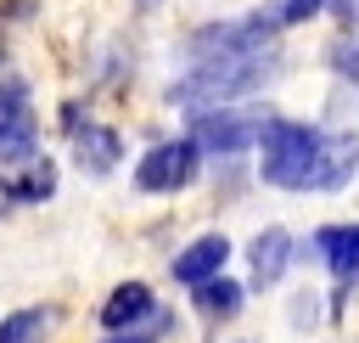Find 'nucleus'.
<instances>
[{"label":"nucleus","instance_id":"f257e3e1","mask_svg":"<svg viewBox=\"0 0 359 343\" xmlns=\"http://www.w3.org/2000/svg\"><path fill=\"white\" fill-rule=\"evenodd\" d=\"M258 174L280 191H342L359 174V135H325L297 118H264Z\"/></svg>","mask_w":359,"mask_h":343},{"label":"nucleus","instance_id":"f03ea898","mask_svg":"<svg viewBox=\"0 0 359 343\" xmlns=\"http://www.w3.org/2000/svg\"><path fill=\"white\" fill-rule=\"evenodd\" d=\"M275 73H280V45H275V51H241V56H202V62H191L185 79L168 84V101H174V107H191V112L224 107V101H236V96L264 90Z\"/></svg>","mask_w":359,"mask_h":343},{"label":"nucleus","instance_id":"7ed1b4c3","mask_svg":"<svg viewBox=\"0 0 359 343\" xmlns=\"http://www.w3.org/2000/svg\"><path fill=\"white\" fill-rule=\"evenodd\" d=\"M258 129H264V112H247V107H202V112H191V146L196 152H219V157H230V152H241V146H252L258 141Z\"/></svg>","mask_w":359,"mask_h":343},{"label":"nucleus","instance_id":"20e7f679","mask_svg":"<svg viewBox=\"0 0 359 343\" xmlns=\"http://www.w3.org/2000/svg\"><path fill=\"white\" fill-rule=\"evenodd\" d=\"M39 152V124L28 101V79L0 73V163H28Z\"/></svg>","mask_w":359,"mask_h":343},{"label":"nucleus","instance_id":"39448f33","mask_svg":"<svg viewBox=\"0 0 359 343\" xmlns=\"http://www.w3.org/2000/svg\"><path fill=\"white\" fill-rule=\"evenodd\" d=\"M196 163H202V152L191 141H163L135 163V186L140 191H185L196 180Z\"/></svg>","mask_w":359,"mask_h":343},{"label":"nucleus","instance_id":"423d86ee","mask_svg":"<svg viewBox=\"0 0 359 343\" xmlns=\"http://www.w3.org/2000/svg\"><path fill=\"white\" fill-rule=\"evenodd\" d=\"M73 157H79V169H90V174H112L118 169V157H123V135L112 129V124H79L73 129Z\"/></svg>","mask_w":359,"mask_h":343},{"label":"nucleus","instance_id":"0eeeda50","mask_svg":"<svg viewBox=\"0 0 359 343\" xmlns=\"http://www.w3.org/2000/svg\"><path fill=\"white\" fill-rule=\"evenodd\" d=\"M224 259H230V242L219 236V231H208V236H196L185 253H174V281H185V287H196V281H208V276H219L224 270Z\"/></svg>","mask_w":359,"mask_h":343},{"label":"nucleus","instance_id":"6e6552de","mask_svg":"<svg viewBox=\"0 0 359 343\" xmlns=\"http://www.w3.org/2000/svg\"><path fill=\"white\" fill-rule=\"evenodd\" d=\"M146 315H151V287H146V281H123V287H112V298L101 304V326H107V332H135Z\"/></svg>","mask_w":359,"mask_h":343},{"label":"nucleus","instance_id":"1a4fd4ad","mask_svg":"<svg viewBox=\"0 0 359 343\" xmlns=\"http://www.w3.org/2000/svg\"><path fill=\"white\" fill-rule=\"evenodd\" d=\"M314 253L331 264L337 281H353L359 276V225H325V231H314Z\"/></svg>","mask_w":359,"mask_h":343},{"label":"nucleus","instance_id":"9d476101","mask_svg":"<svg viewBox=\"0 0 359 343\" xmlns=\"http://www.w3.org/2000/svg\"><path fill=\"white\" fill-rule=\"evenodd\" d=\"M50 191H56V163L39 157V152L22 163L17 180H0V197H6V202H45Z\"/></svg>","mask_w":359,"mask_h":343},{"label":"nucleus","instance_id":"9b49d317","mask_svg":"<svg viewBox=\"0 0 359 343\" xmlns=\"http://www.w3.org/2000/svg\"><path fill=\"white\" fill-rule=\"evenodd\" d=\"M286 264H292V236L280 225L258 231V242H252V276H258V287H275L286 276Z\"/></svg>","mask_w":359,"mask_h":343},{"label":"nucleus","instance_id":"f8f14e48","mask_svg":"<svg viewBox=\"0 0 359 343\" xmlns=\"http://www.w3.org/2000/svg\"><path fill=\"white\" fill-rule=\"evenodd\" d=\"M196 309L213 315V321H230L241 309V287L230 276H208V281H196Z\"/></svg>","mask_w":359,"mask_h":343},{"label":"nucleus","instance_id":"ddd939ff","mask_svg":"<svg viewBox=\"0 0 359 343\" xmlns=\"http://www.w3.org/2000/svg\"><path fill=\"white\" fill-rule=\"evenodd\" d=\"M50 332V309H17L0 321V343H45Z\"/></svg>","mask_w":359,"mask_h":343},{"label":"nucleus","instance_id":"4468645a","mask_svg":"<svg viewBox=\"0 0 359 343\" xmlns=\"http://www.w3.org/2000/svg\"><path fill=\"white\" fill-rule=\"evenodd\" d=\"M331 67H337L348 84H359V34H348V39L331 45Z\"/></svg>","mask_w":359,"mask_h":343},{"label":"nucleus","instance_id":"2eb2a0df","mask_svg":"<svg viewBox=\"0 0 359 343\" xmlns=\"http://www.w3.org/2000/svg\"><path fill=\"white\" fill-rule=\"evenodd\" d=\"M320 6H325V0H286L275 17H280V28H286V22H303V17H314Z\"/></svg>","mask_w":359,"mask_h":343},{"label":"nucleus","instance_id":"dca6fc26","mask_svg":"<svg viewBox=\"0 0 359 343\" xmlns=\"http://www.w3.org/2000/svg\"><path fill=\"white\" fill-rule=\"evenodd\" d=\"M107 343H146V337H135V332H129V337H123V332H118V337H107Z\"/></svg>","mask_w":359,"mask_h":343},{"label":"nucleus","instance_id":"f3484780","mask_svg":"<svg viewBox=\"0 0 359 343\" xmlns=\"http://www.w3.org/2000/svg\"><path fill=\"white\" fill-rule=\"evenodd\" d=\"M0 56H6V39H0Z\"/></svg>","mask_w":359,"mask_h":343},{"label":"nucleus","instance_id":"a211bd4d","mask_svg":"<svg viewBox=\"0 0 359 343\" xmlns=\"http://www.w3.org/2000/svg\"><path fill=\"white\" fill-rule=\"evenodd\" d=\"M146 343H151V337H146Z\"/></svg>","mask_w":359,"mask_h":343}]
</instances>
